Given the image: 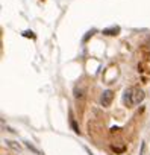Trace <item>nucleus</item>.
<instances>
[{"instance_id":"1","label":"nucleus","mask_w":150,"mask_h":155,"mask_svg":"<svg viewBox=\"0 0 150 155\" xmlns=\"http://www.w3.org/2000/svg\"><path fill=\"white\" fill-rule=\"evenodd\" d=\"M144 101V91L138 87H132L129 88L126 93H124V97H123V102L127 105V107H133V105H138L139 102Z\"/></svg>"},{"instance_id":"2","label":"nucleus","mask_w":150,"mask_h":155,"mask_svg":"<svg viewBox=\"0 0 150 155\" xmlns=\"http://www.w3.org/2000/svg\"><path fill=\"white\" fill-rule=\"evenodd\" d=\"M112 97H114L112 91H111V90H106V91L102 94V104H103V107H109L111 102H112Z\"/></svg>"},{"instance_id":"3","label":"nucleus","mask_w":150,"mask_h":155,"mask_svg":"<svg viewBox=\"0 0 150 155\" xmlns=\"http://www.w3.org/2000/svg\"><path fill=\"white\" fill-rule=\"evenodd\" d=\"M118 32H120L118 28H112V29H105V31H103L105 35H117Z\"/></svg>"},{"instance_id":"4","label":"nucleus","mask_w":150,"mask_h":155,"mask_svg":"<svg viewBox=\"0 0 150 155\" xmlns=\"http://www.w3.org/2000/svg\"><path fill=\"white\" fill-rule=\"evenodd\" d=\"M142 50H144V53H147L148 56H150V40L144 44V47H142Z\"/></svg>"}]
</instances>
